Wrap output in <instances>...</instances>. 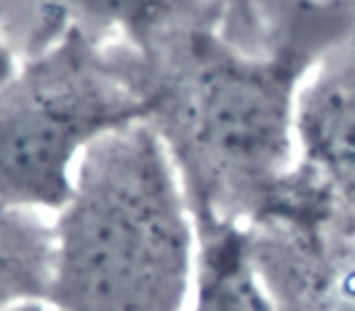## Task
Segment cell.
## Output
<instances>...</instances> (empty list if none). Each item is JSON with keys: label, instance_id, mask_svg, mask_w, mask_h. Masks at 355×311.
I'll return each instance as SVG.
<instances>
[{"label": "cell", "instance_id": "1", "mask_svg": "<svg viewBox=\"0 0 355 311\" xmlns=\"http://www.w3.org/2000/svg\"><path fill=\"white\" fill-rule=\"evenodd\" d=\"M353 25L340 0H290L258 49L212 27L151 59L139 54L148 124L166 141L195 214L246 226L266 217L297 163L302 90Z\"/></svg>", "mask_w": 355, "mask_h": 311}, {"label": "cell", "instance_id": "2", "mask_svg": "<svg viewBox=\"0 0 355 311\" xmlns=\"http://www.w3.org/2000/svg\"><path fill=\"white\" fill-rule=\"evenodd\" d=\"M49 304L59 311H185L198 222L153 124L98 141L54 212Z\"/></svg>", "mask_w": 355, "mask_h": 311}, {"label": "cell", "instance_id": "3", "mask_svg": "<svg viewBox=\"0 0 355 311\" xmlns=\"http://www.w3.org/2000/svg\"><path fill=\"white\" fill-rule=\"evenodd\" d=\"M148 119L137 51L61 32L0 83V199L54 214L85 153Z\"/></svg>", "mask_w": 355, "mask_h": 311}, {"label": "cell", "instance_id": "4", "mask_svg": "<svg viewBox=\"0 0 355 311\" xmlns=\"http://www.w3.org/2000/svg\"><path fill=\"white\" fill-rule=\"evenodd\" d=\"M277 224L348 238L355 224V69L314 73L297 107V163Z\"/></svg>", "mask_w": 355, "mask_h": 311}, {"label": "cell", "instance_id": "5", "mask_svg": "<svg viewBox=\"0 0 355 311\" xmlns=\"http://www.w3.org/2000/svg\"><path fill=\"white\" fill-rule=\"evenodd\" d=\"M277 311H355V251L343 236L251 229Z\"/></svg>", "mask_w": 355, "mask_h": 311}, {"label": "cell", "instance_id": "6", "mask_svg": "<svg viewBox=\"0 0 355 311\" xmlns=\"http://www.w3.org/2000/svg\"><path fill=\"white\" fill-rule=\"evenodd\" d=\"M195 222L198 260L185 311H277L251 229L207 214H195Z\"/></svg>", "mask_w": 355, "mask_h": 311}, {"label": "cell", "instance_id": "7", "mask_svg": "<svg viewBox=\"0 0 355 311\" xmlns=\"http://www.w3.org/2000/svg\"><path fill=\"white\" fill-rule=\"evenodd\" d=\"M54 224L44 212L0 199V311L49 301Z\"/></svg>", "mask_w": 355, "mask_h": 311}, {"label": "cell", "instance_id": "8", "mask_svg": "<svg viewBox=\"0 0 355 311\" xmlns=\"http://www.w3.org/2000/svg\"><path fill=\"white\" fill-rule=\"evenodd\" d=\"M224 10H227V35L234 42L248 46V49H258L266 42L258 39L263 37V22L261 12H258V0H222Z\"/></svg>", "mask_w": 355, "mask_h": 311}, {"label": "cell", "instance_id": "9", "mask_svg": "<svg viewBox=\"0 0 355 311\" xmlns=\"http://www.w3.org/2000/svg\"><path fill=\"white\" fill-rule=\"evenodd\" d=\"M17 61H20V54H17L15 44L10 42L8 32L3 30V25H0V83L15 71Z\"/></svg>", "mask_w": 355, "mask_h": 311}, {"label": "cell", "instance_id": "10", "mask_svg": "<svg viewBox=\"0 0 355 311\" xmlns=\"http://www.w3.org/2000/svg\"><path fill=\"white\" fill-rule=\"evenodd\" d=\"M8 311H59V309L51 306L49 301H32V304H22V306H15V309H8Z\"/></svg>", "mask_w": 355, "mask_h": 311}]
</instances>
